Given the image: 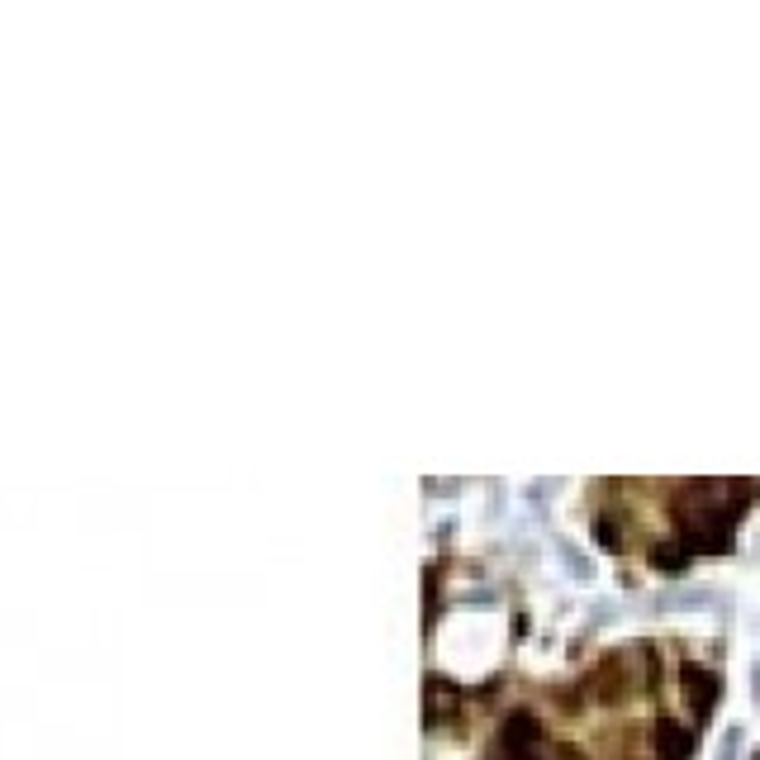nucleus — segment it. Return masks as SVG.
I'll use <instances>...</instances> for the list:
<instances>
[{
	"instance_id": "nucleus-1",
	"label": "nucleus",
	"mask_w": 760,
	"mask_h": 760,
	"mask_svg": "<svg viewBox=\"0 0 760 760\" xmlns=\"http://www.w3.org/2000/svg\"><path fill=\"white\" fill-rule=\"evenodd\" d=\"M680 684H684L689 703H694V713H709V709H713V694H718V684H713V675H709V670H699V665H684Z\"/></svg>"
},
{
	"instance_id": "nucleus-2",
	"label": "nucleus",
	"mask_w": 760,
	"mask_h": 760,
	"mask_svg": "<svg viewBox=\"0 0 760 760\" xmlns=\"http://www.w3.org/2000/svg\"><path fill=\"white\" fill-rule=\"evenodd\" d=\"M657 747H661V760H684L689 756V732L680 728V722H661Z\"/></svg>"
},
{
	"instance_id": "nucleus-3",
	"label": "nucleus",
	"mask_w": 760,
	"mask_h": 760,
	"mask_svg": "<svg viewBox=\"0 0 760 760\" xmlns=\"http://www.w3.org/2000/svg\"><path fill=\"white\" fill-rule=\"evenodd\" d=\"M594 527H599V542H604L609 552H618V546H623V527H618L613 519H599Z\"/></svg>"
}]
</instances>
